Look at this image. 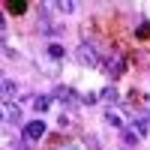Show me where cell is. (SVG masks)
I'll list each match as a JSON object with an SVG mask.
<instances>
[{"label":"cell","instance_id":"obj_2","mask_svg":"<svg viewBox=\"0 0 150 150\" xmlns=\"http://www.w3.org/2000/svg\"><path fill=\"white\" fill-rule=\"evenodd\" d=\"M42 135H45V123H42V120L24 123V141H39Z\"/></svg>","mask_w":150,"mask_h":150},{"label":"cell","instance_id":"obj_10","mask_svg":"<svg viewBox=\"0 0 150 150\" xmlns=\"http://www.w3.org/2000/svg\"><path fill=\"white\" fill-rule=\"evenodd\" d=\"M120 138L126 141V144H138V132H132V129H123V132H120Z\"/></svg>","mask_w":150,"mask_h":150},{"label":"cell","instance_id":"obj_3","mask_svg":"<svg viewBox=\"0 0 150 150\" xmlns=\"http://www.w3.org/2000/svg\"><path fill=\"white\" fill-rule=\"evenodd\" d=\"M54 96H57V99H63L69 108H75V105L81 102V99H78V93H75V90H69V87H57V93H54Z\"/></svg>","mask_w":150,"mask_h":150},{"label":"cell","instance_id":"obj_7","mask_svg":"<svg viewBox=\"0 0 150 150\" xmlns=\"http://www.w3.org/2000/svg\"><path fill=\"white\" fill-rule=\"evenodd\" d=\"M33 108L36 111H48V108H51V96H36L33 99Z\"/></svg>","mask_w":150,"mask_h":150},{"label":"cell","instance_id":"obj_9","mask_svg":"<svg viewBox=\"0 0 150 150\" xmlns=\"http://www.w3.org/2000/svg\"><path fill=\"white\" fill-rule=\"evenodd\" d=\"M63 54H66V51H63V45H57V42L48 45V57H51V60H60Z\"/></svg>","mask_w":150,"mask_h":150},{"label":"cell","instance_id":"obj_11","mask_svg":"<svg viewBox=\"0 0 150 150\" xmlns=\"http://www.w3.org/2000/svg\"><path fill=\"white\" fill-rule=\"evenodd\" d=\"M15 93V81H9V78H3V99L9 102V96Z\"/></svg>","mask_w":150,"mask_h":150},{"label":"cell","instance_id":"obj_4","mask_svg":"<svg viewBox=\"0 0 150 150\" xmlns=\"http://www.w3.org/2000/svg\"><path fill=\"white\" fill-rule=\"evenodd\" d=\"M3 117H6L9 123H21V108H18L15 102H6V105H3Z\"/></svg>","mask_w":150,"mask_h":150},{"label":"cell","instance_id":"obj_15","mask_svg":"<svg viewBox=\"0 0 150 150\" xmlns=\"http://www.w3.org/2000/svg\"><path fill=\"white\" fill-rule=\"evenodd\" d=\"M12 150H27V147H24V144H15V147H12Z\"/></svg>","mask_w":150,"mask_h":150},{"label":"cell","instance_id":"obj_6","mask_svg":"<svg viewBox=\"0 0 150 150\" xmlns=\"http://www.w3.org/2000/svg\"><path fill=\"white\" fill-rule=\"evenodd\" d=\"M135 129H138V132H150V114H138V117H135Z\"/></svg>","mask_w":150,"mask_h":150},{"label":"cell","instance_id":"obj_8","mask_svg":"<svg viewBox=\"0 0 150 150\" xmlns=\"http://www.w3.org/2000/svg\"><path fill=\"white\" fill-rule=\"evenodd\" d=\"M105 66H108V69H111V75L117 78V75L123 72V60H111V57H105Z\"/></svg>","mask_w":150,"mask_h":150},{"label":"cell","instance_id":"obj_12","mask_svg":"<svg viewBox=\"0 0 150 150\" xmlns=\"http://www.w3.org/2000/svg\"><path fill=\"white\" fill-rule=\"evenodd\" d=\"M135 36H138V39H150V24H147V21H141V24H138V33H135Z\"/></svg>","mask_w":150,"mask_h":150},{"label":"cell","instance_id":"obj_13","mask_svg":"<svg viewBox=\"0 0 150 150\" xmlns=\"http://www.w3.org/2000/svg\"><path fill=\"white\" fill-rule=\"evenodd\" d=\"M102 99H105V102H117V90H114V87H105V90H102Z\"/></svg>","mask_w":150,"mask_h":150},{"label":"cell","instance_id":"obj_1","mask_svg":"<svg viewBox=\"0 0 150 150\" xmlns=\"http://www.w3.org/2000/svg\"><path fill=\"white\" fill-rule=\"evenodd\" d=\"M75 60H78L81 66H99V63H102V60H99V51L90 42H81L78 48H75Z\"/></svg>","mask_w":150,"mask_h":150},{"label":"cell","instance_id":"obj_5","mask_svg":"<svg viewBox=\"0 0 150 150\" xmlns=\"http://www.w3.org/2000/svg\"><path fill=\"white\" fill-rule=\"evenodd\" d=\"M6 9L12 12V15H24V9H27V3H24V0H6Z\"/></svg>","mask_w":150,"mask_h":150},{"label":"cell","instance_id":"obj_14","mask_svg":"<svg viewBox=\"0 0 150 150\" xmlns=\"http://www.w3.org/2000/svg\"><path fill=\"white\" fill-rule=\"evenodd\" d=\"M57 9L60 12H75V3H72V0H63V3H57Z\"/></svg>","mask_w":150,"mask_h":150}]
</instances>
